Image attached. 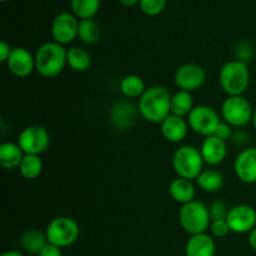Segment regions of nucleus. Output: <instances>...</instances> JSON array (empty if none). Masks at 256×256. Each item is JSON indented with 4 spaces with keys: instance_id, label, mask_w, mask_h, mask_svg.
Returning a JSON list of instances; mask_svg holds the SVG:
<instances>
[{
    "instance_id": "f257e3e1",
    "label": "nucleus",
    "mask_w": 256,
    "mask_h": 256,
    "mask_svg": "<svg viewBox=\"0 0 256 256\" xmlns=\"http://www.w3.org/2000/svg\"><path fill=\"white\" fill-rule=\"evenodd\" d=\"M172 96L169 90L162 85L148 88L138 102L140 116L152 124H162L172 114Z\"/></svg>"
},
{
    "instance_id": "f03ea898",
    "label": "nucleus",
    "mask_w": 256,
    "mask_h": 256,
    "mask_svg": "<svg viewBox=\"0 0 256 256\" xmlns=\"http://www.w3.org/2000/svg\"><path fill=\"white\" fill-rule=\"evenodd\" d=\"M68 64V50L56 42H48L35 52V70L44 78H54Z\"/></svg>"
},
{
    "instance_id": "7ed1b4c3",
    "label": "nucleus",
    "mask_w": 256,
    "mask_h": 256,
    "mask_svg": "<svg viewBox=\"0 0 256 256\" xmlns=\"http://www.w3.org/2000/svg\"><path fill=\"white\" fill-rule=\"evenodd\" d=\"M219 82L228 96H242L250 84L249 64L236 59L225 62L219 72Z\"/></svg>"
},
{
    "instance_id": "20e7f679",
    "label": "nucleus",
    "mask_w": 256,
    "mask_h": 256,
    "mask_svg": "<svg viewBox=\"0 0 256 256\" xmlns=\"http://www.w3.org/2000/svg\"><path fill=\"white\" fill-rule=\"evenodd\" d=\"M172 168L179 178L196 180L204 170V159L200 149L194 145H182L172 155Z\"/></svg>"
},
{
    "instance_id": "39448f33",
    "label": "nucleus",
    "mask_w": 256,
    "mask_h": 256,
    "mask_svg": "<svg viewBox=\"0 0 256 256\" xmlns=\"http://www.w3.org/2000/svg\"><path fill=\"white\" fill-rule=\"evenodd\" d=\"M179 222L184 232L190 235L206 232L212 224L209 208L199 200H192L182 205L179 210Z\"/></svg>"
},
{
    "instance_id": "423d86ee",
    "label": "nucleus",
    "mask_w": 256,
    "mask_h": 256,
    "mask_svg": "<svg viewBox=\"0 0 256 256\" xmlns=\"http://www.w3.org/2000/svg\"><path fill=\"white\" fill-rule=\"evenodd\" d=\"M45 234L48 242L62 249L72 245L79 239L80 228L72 218L58 216L48 224Z\"/></svg>"
},
{
    "instance_id": "0eeeda50",
    "label": "nucleus",
    "mask_w": 256,
    "mask_h": 256,
    "mask_svg": "<svg viewBox=\"0 0 256 256\" xmlns=\"http://www.w3.org/2000/svg\"><path fill=\"white\" fill-rule=\"evenodd\" d=\"M254 108L242 96H228L222 105V119L232 128L242 129L252 122Z\"/></svg>"
},
{
    "instance_id": "6e6552de",
    "label": "nucleus",
    "mask_w": 256,
    "mask_h": 256,
    "mask_svg": "<svg viewBox=\"0 0 256 256\" xmlns=\"http://www.w3.org/2000/svg\"><path fill=\"white\" fill-rule=\"evenodd\" d=\"M189 128L196 134L210 136L215 134L218 125L222 122L220 115L209 105H196L186 118Z\"/></svg>"
},
{
    "instance_id": "1a4fd4ad",
    "label": "nucleus",
    "mask_w": 256,
    "mask_h": 256,
    "mask_svg": "<svg viewBox=\"0 0 256 256\" xmlns=\"http://www.w3.org/2000/svg\"><path fill=\"white\" fill-rule=\"evenodd\" d=\"M18 144L26 155H42L50 145V134L40 125L24 128L18 136Z\"/></svg>"
},
{
    "instance_id": "9d476101",
    "label": "nucleus",
    "mask_w": 256,
    "mask_h": 256,
    "mask_svg": "<svg viewBox=\"0 0 256 256\" xmlns=\"http://www.w3.org/2000/svg\"><path fill=\"white\" fill-rule=\"evenodd\" d=\"M206 80V72L204 68L195 62H188L178 68L174 75V82L179 90L185 92H196L204 85Z\"/></svg>"
},
{
    "instance_id": "9b49d317",
    "label": "nucleus",
    "mask_w": 256,
    "mask_h": 256,
    "mask_svg": "<svg viewBox=\"0 0 256 256\" xmlns=\"http://www.w3.org/2000/svg\"><path fill=\"white\" fill-rule=\"evenodd\" d=\"M230 232L235 234H249L256 228V210L248 204L230 208L226 216Z\"/></svg>"
},
{
    "instance_id": "f8f14e48",
    "label": "nucleus",
    "mask_w": 256,
    "mask_h": 256,
    "mask_svg": "<svg viewBox=\"0 0 256 256\" xmlns=\"http://www.w3.org/2000/svg\"><path fill=\"white\" fill-rule=\"evenodd\" d=\"M78 29H79V22L74 14L66 12H60L52 20V39L62 45L69 44L78 36Z\"/></svg>"
},
{
    "instance_id": "ddd939ff",
    "label": "nucleus",
    "mask_w": 256,
    "mask_h": 256,
    "mask_svg": "<svg viewBox=\"0 0 256 256\" xmlns=\"http://www.w3.org/2000/svg\"><path fill=\"white\" fill-rule=\"evenodd\" d=\"M234 172L240 182L256 184V148H245L234 162Z\"/></svg>"
},
{
    "instance_id": "4468645a",
    "label": "nucleus",
    "mask_w": 256,
    "mask_h": 256,
    "mask_svg": "<svg viewBox=\"0 0 256 256\" xmlns=\"http://www.w3.org/2000/svg\"><path fill=\"white\" fill-rule=\"evenodd\" d=\"M138 114V105L129 100H120L110 109V122L118 130H128L135 124Z\"/></svg>"
},
{
    "instance_id": "2eb2a0df",
    "label": "nucleus",
    "mask_w": 256,
    "mask_h": 256,
    "mask_svg": "<svg viewBox=\"0 0 256 256\" xmlns=\"http://www.w3.org/2000/svg\"><path fill=\"white\" fill-rule=\"evenodd\" d=\"M6 65L10 72L16 78H28L35 70V55L26 48H12Z\"/></svg>"
},
{
    "instance_id": "dca6fc26",
    "label": "nucleus",
    "mask_w": 256,
    "mask_h": 256,
    "mask_svg": "<svg viewBox=\"0 0 256 256\" xmlns=\"http://www.w3.org/2000/svg\"><path fill=\"white\" fill-rule=\"evenodd\" d=\"M200 152H202L205 164L210 165V166H216V165L222 164L226 158V142L218 138L216 135H210L202 140Z\"/></svg>"
},
{
    "instance_id": "f3484780",
    "label": "nucleus",
    "mask_w": 256,
    "mask_h": 256,
    "mask_svg": "<svg viewBox=\"0 0 256 256\" xmlns=\"http://www.w3.org/2000/svg\"><path fill=\"white\" fill-rule=\"evenodd\" d=\"M189 124L185 118L170 114L164 122L160 124V132L166 142L172 144H179L186 138L189 132Z\"/></svg>"
},
{
    "instance_id": "a211bd4d",
    "label": "nucleus",
    "mask_w": 256,
    "mask_h": 256,
    "mask_svg": "<svg viewBox=\"0 0 256 256\" xmlns=\"http://www.w3.org/2000/svg\"><path fill=\"white\" fill-rule=\"evenodd\" d=\"M216 244L214 238L208 232L190 235L185 244V256H215Z\"/></svg>"
},
{
    "instance_id": "6ab92c4d",
    "label": "nucleus",
    "mask_w": 256,
    "mask_h": 256,
    "mask_svg": "<svg viewBox=\"0 0 256 256\" xmlns=\"http://www.w3.org/2000/svg\"><path fill=\"white\" fill-rule=\"evenodd\" d=\"M24 156V152L18 142H5L0 145V166L4 169H19Z\"/></svg>"
},
{
    "instance_id": "aec40b11",
    "label": "nucleus",
    "mask_w": 256,
    "mask_h": 256,
    "mask_svg": "<svg viewBox=\"0 0 256 256\" xmlns=\"http://www.w3.org/2000/svg\"><path fill=\"white\" fill-rule=\"evenodd\" d=\"M169 194L174 202L185 205L195 200V186L192 180L178 176L170 182Z\"/></svg>"
},
{
    "instance_id": "412c9836",
    "label": "nucleus",
    "mask_w": 256,
    "mask_h": 256,
    "mask_svg": "<svg viewBox=\"0 0 256 256\" xmlns=\"http://www.w3.org/2000/svg\"><path fill=\"white\" fill-rule=\"evenodd\" d=\"M48 244L45 232L39 229H28L20 235V246L28 254L38 255L42 248Z\"/></svg>"
},
{
    "instance_id": "4be33fe9",
    "label": "nucleus",
    "mask_w": 256,
    "mask_h": 256,
    "mask_svg": "<svg viewBox=\"0 0 256 256\" xmlns=\"http://www.w3.org/2000/svg\"><path fill=\"white\" fill-rule=\"evenodd\" d=\"M148 88L142 76L136 74H129L120 82V92L126 99H140Z\"/></svg>"
},
{
    "instance_id": "5701e85b",
    "label": "nucleus",
    "mask_w": 256,
    "mask_h": 256,
    "mask_svg": "<svg viewBox=\"0 0 256 256\" xmlns=\"http://www.w3.org/2000/svg\"><path fill=\"white\" fill-rule=\"evenodd\" d=\"M224 175L216 169H204L198 176L196 182L205 192H216L224 186Z\"/></svg>"
},
{
    "instance_id": "b1692460",
    "label": "nucleus",
    "mask_w": 256,
    "mask_h": 256,
    "mask_svg": "<svg viewBox=\"0 0 256 256\" xmlns=\"http://www.w3.org/2000/svg\"><path fill=\"white\" fill-rule=\"evenodd\" d=\"M68 65L76 72H86L92 66V55L82 48H70L68 49Z\"/></svg>"
},
{
    "instance_id": "393cba45",
    "label": "nucleus",
    "mask_w": 256,
    "mask_h": 256,
    "mask_svg": "<svg viewBox=\"0 0 256 256\" xmlns=\"http://www.w3.org/2000/svg\"><path fill=\"white\" fill-rule=\"evenodd\" d=\"M194 109V99L192 92L185 90H178L172 96V114L182 118H188V115Z\"/></svg>"
},
{
    "instance_id": "a878e982",
    "label": "nucleus",
    "mask_w": 256,
    "mask_h": 256,
    "mask_svg": "<svg viewBox=\"0 0 256 256\" xmlns=\"http://www.w3.org/2000/svg\"><path fill=\"white\" fill-rule=\"evenodd\" d=\"M42 160L40 155H26L25 154L22 164L19 166V172L22 178L28 180H34L40 176L42 172Z\"/></svg>"
},
{
    "instance_id": "bb28decb",
    "label": "nucleus",
    "mask_w": 256,
    "mask_h": 256,
    "mask_svg": "<svg viewBox=\"0 0 256 256\" xmlns=\"http://www.w3.org/2000/svg\"><path fill=\"white\" fill-rule=\"evenodd\" d=\"M78 38L85 44L92 45L99 42L100 39V28L96 22L92 19H85L79 22V29H78Z\"/></svg>"
},
{
    "instance_id": "cd10ccee",
    "label": "nucleus",
    "mask_w": 256,
    "mask_h": 256,
    "mask_svg": "<svg viewBox=\"0 0 256 256\" xmlns=\"http://www.w3.org/2000/svg\"><path fill=\"white\" fill-rule=\"evenodd\" d=\"M72 9L79 19H92L100 9V0H72Z\"/></svg>"
},
{
    "instance_id": "c85d7f7f",
    "label": "nucleus",
    "mask_w": 256,
    "mask_h": 256,
    "mask_svg": "<svg viewBox=\"0 0 256 256\" xmlns=\"http://www.w3.org/2000/svg\"><path fill=\"white\" fill-rule=\"evenodd\" d=\"M140 9L149 16H156L166 6V0H140Z\"/></svg>"
},
{
    "instance_id": "c756f323",
    "label": "nucleus",
    "mask_w": 256,
    "mask_h": 256,
    "mask_svg": "<svg viewBox=\"0 0 256 256\" xmlns=\"http://www.w3.org/2000/svg\"><path fill=\"white\" fill-rule=\"evenodd\" d=\"M254 46L250 42H240L235 46V59L249 64V62H252L254 58Z\"/></svg>"
},
{
    "instance_id": "7c9ffc66",
    "label": "nucleus",
    "mask_w": 256,
    "mask_h": 256,
    "mask_svg": "<svg viewBox=\"0 0 256 256\" xmlns=\"http://www.w3.org/2000/svg\"><path fill=\"white\" fill-rule=\"evenodd\" d=\"M210 235L212 238H218V239H222L225 238L230 232L229 224H228L226 219L222 220H212V224H210Z\"/></svg>"
},
{
    "instance_id": "2f4dec72",
    "label": "nucleus",
    "mask_w": 256,
    "mask_h": 256,
    "mask_svg": "<svg viewBox=\"0 0 256 256\" xmlns=\"http://www.w3.org/2000/svg\"><path fill=\"white\" fill-rule=\"evenodd\" d=\"M208 208H209V214L210 218H212V220L226 219L230 210L224 202H214Z\"/></svg>"
},
{
    "instance_id": "473e14b6",
    "label": "nucleus",
    "mask_w": 256,
    "mask_h": 256,
    "mask_svg": "<svg viewBox=\"0 0 256 256\" xmlns=\"http://www.w3.org/2000/svg\"><path fill=\"white\" fill-rule=\"evenodd\" d=\"M232 132H234V130H232V125H229L228 122H225L224 120H222V122H220L219 125H218L216 130H215V134L218 138H220V139L222 140H229L232 139Z\"/></svg>"
},
{
    "instance_id": "72a5a7b5",
    "label": "nucleus",
    "mask_w": 256,
    "mask_h": 256,
    "mask_svg": "<svg viewBox=\"0 0 256 256\" xmlns=\"http://www.w3.org/2000/svg\"><path fill=\"white\" fill-rule=\"evenodd\" d=\"M38 256H62V248L56 246V245H52L50 242H48L44 248L42 249V252L38 254Z\"/></svg>"
},
{
    "instance_id": "f704fd0d",
    "label": "nucleus",
    "mask_w": 256,
    "mask_h": 256,
    "mask_svg": "<svg viewBox=\"0 0 256 256\" xmlns=\"http://www.w3.org/2000/svg\"><path fill=\"white\" fill-rule=\"evenodd\" d=\"M249 135H248V132H245L244 130H235L234 132H232V142H234L235 145H245L248 144V142H249Z\"/></svg>"
},
{
    "instance_id": "c9c22d12",
    "label": "nucleus",
    "mask_w": 256,
    "mask_h": 256,
    "mask_svg": "<svg viewBox=\"0 0 256 256\" xmlns=\"http://www.w3.org/2000/svg\"><path fill=\"white\" fill-rule=\"evenodd\" d=\"M12 48L6 42H0V62H6L8 59H9L10 54H12Z\"/></svg>"
},
{
    "instance_id": "e433bc0d",
    "label": "nucleus",
    "mask_w": 256,
    "mask_h": 256,
    "mask_svg": "<svg viewBox=\"0 0 256 256\" xmlns=\"http://www.w3.org/2000/svg\"><path fill=\"white\" fill-rule=\"evenodd\" d=\"M249 244L256 252V228L249 232Z\"/></svg>"
},
{
    "instance_id": "4c0bfd02",
    "label": "nucleus",
    "mask_w": 256,
    "mask_h": 256,
    "mask_svg": "<svg viewBox=\"0 0 256 256\" xmlns=\"http://www.w3.org/2000/svg\"><path fill=\"white\" fill-rule=\"evenodd\" d=\"M2 256H24V254L19 250H8V252H2Z\"/></svg>"
},
{
    "instance_id": "58836bf2",
    "label": "nucleus",
    "mask_w": 256,
    "mask_h": 256,
    "mask_svg": "<svg viewBox=\"0 0 256 256\" xmlns=\"http://www.w3.org/2000/svg\"><path fill=\"white\" fill-rule=\"evenodd\" d=\"M119 2H122L124 6H134V5H136L140 0H119Z\"/></svg>"
},
{
    "instance_id": "ea45409f",
    "label": "nucleus",
    "mask_w": 256,
    "mask_h": 256,
    "mask_svg": "<svg viewBox=\"0 0 256 256\" xmlns=\"http://www.w3.org/2000/svg\"><path fill=\"white\" fill-rule=\"evenodd\" d=\"M252 126H254V129L256 130V108L254 109V115H252Z\"/></svg>"
},
{
    "instance_id": "a19ab883",
    "label": "nucleus",
    "mask_w": 256,
    "mask_h": 256,
    "mask_svg": "<svg viewBox=\"0 0 256 256\" xmlns=\"http://www.w3.org/2000/svg\"><path fill=\"white\" fill-rule=\"evenodd\" d=\"M2 2H6V0H2Z\"/></svg>"
}]
</instances>
